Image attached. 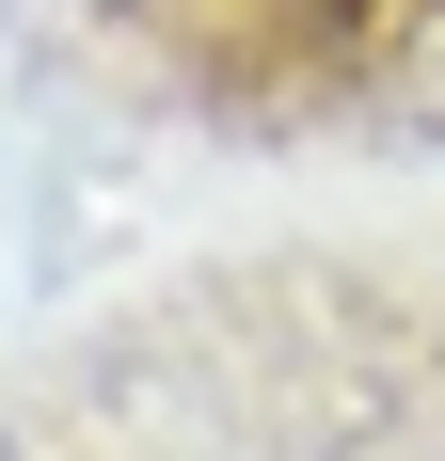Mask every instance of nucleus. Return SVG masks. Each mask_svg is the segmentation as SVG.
Instances as JSON below:
<instances>
[{
	"instance_id": "1",
	"label": "nucleus",
	"mask_w": 445,
	"mask_h": 461,
	"mask_svg": "<svg viewBox=\"0 0 445 461\" xmlns=\"http://www.w3.org/2000/svg\"><path fill=\"white\" fill-rule=\"evenodd\" d=\"M413 95H430V128H445V0H430V32H413Z\"/></svg>"
}]
</instances>
